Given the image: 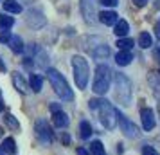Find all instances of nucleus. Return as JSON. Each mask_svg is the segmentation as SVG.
<instances>
[{
	"label": "nucleus",
	"mask_w": 160,
	"mask_h": 155,
	"mask_svg": "<svg viewBox=\"0 0 160 155\" xmlns=\"http://www.w3.org/2000/svg\"><path fill=\"white\" fill-rule=\"evenodd\" d=\"M88 106H90V110L99 112V121H101V125L104 126V128H108V130L115 128L117 110L106 101V99H92V101L88 103Z\"/></svg>",
	"instance_id": "nucleus-1"
},
{
	"label": "nucleus",
	"mask_w": 160,
	"mask_h": 155,
	"mask_svg": "<svg viewBox=\"0 0 160 155\" xmlns=\"http://www.w3.org/2000/svg\"><path fill=\"white\" fill-rule=\"evenodd\" d=\"M47 78H49V81H51V85H52V89H54V92H56V94H58L61 99H65V101H70V99L74 97V94H72V90H70V87H68L67 80L58 72V70H54V69H49V70H47Z\"/></svg>",
	"instance_id": "nucleus-2"
},
{
	"label": "nucleus",
	"mask_w": 160,
	"mask_h": 155,
	"mask_svg": "<svg viewBox=\"0 0 160 155\" xmlns=\"http://www.w3.org/2000/svg\"><path fill=\"white\" fill-rule=\"evenodd\" d=\"M72 69H74V80H76V85L78 89H87L88 83V76H90V70H88V63L83 56H74L72 58Z\"/></svg>",
	"instance_id": "nucleus-3"
},
{
	"label": "nucleus",
	"mask_w": 160,
	"mask_h": 155,
	"mask_svg": "<svg viewBox=\"0 0 160 155\" xmlns=\"http://www.w3.org/2000/svg\"><path fill=\"white\" fill-rule=\"evenodd\" d=\"M110 80H112V70L108 65H99L95 69V78L92 90L95 94H106L110 89Z\"/></svg>",
	"instance_id": "nucleus-4"
},
{
	"label": "nucleus",
	"mask_w": 160,
	"mask_h": 155,
	"mask_svg": "<svg viewBox=\"0 0 160 155\" xmlns=\"http://www.w3.org/2000/svg\"><path fill=\"white\" fill-rule=\"evenodd\" d=\"M115 96L121 105H130L131 103V81L124 76V74H117L115 76Z\"/></svg>",
	"instance_id": "nucleus-5"
},
{
	"label": "nucleus",
	"mask_w": 160,
	"mask_h": 155,
	"mask_svg": "<svg viewBox=\"0 0 160 155\" xmlns=\"http://www.w3.org/2000/svg\"><path fill=\"white\" fill-rule=\"evenodd\" d=\"M36 135H38V139L42 141L43 144H51L52 128L49 126V123H47L45 119H38L36 121Z\"/></svg>",
	"instance_id": "nucleus-6"
},
{
	"label": "nucleus",
	"mask_w": 160,
	"mask_h": 155,
	"mask_svg": "<svg viewBox=\"0 0 160 155\" xmlns=\"http://www.w3.org/2000/svg\"><path fill=\"white\" fill-rule=\"evenodd\" d=\"M117 121H119V125H121V130L124 132V135H128V137H135V135H137V126L133 125L130 119L124 117L121 112H117Z\"/></svg>",
	"instance_id": "nucleus-7"
},
{
	"label": "nucleus",
	"mask_w": 160,
	"mask_h": 155,
	"mask_svg": "<svg viewBox=\"0 0 160 155\" xmlns=\"http://www.w3.org/2000/svg\"><path fill=\"white\" fill-rule=\"evenodd\" d=\"M140 117H142V128L144 130H153L155 128V114H153L151 108H142Z\"/></svg>",
	"instance_id": "nucleus-8"
},
{
	"label": "nucleus",
	"mask_w": 160,
	"mask_h": 155,
	"mask_svg": "<svg viewBox=\"0 0 160 155\" xmlns=\"http://www.w3.org/2000/svg\"><path fill=\"white\" fill-rule=\"evenodd\" d=\"M81 11L87 20H92L95 16V8H94V0H81Z\"/></svg>",
	"instance_id": "nucleus-9"
},
{
	"label": "nucleus",
	"mask_w": 160,
	"mask_h": 155,
	"mask_svg": "<svg viewBox=\"0 0 160 155\" xmlns=\"http://www.w3.org/2000/svg\"><path fill=\"white\" fill-rule=\"evenodd\" d=\"M99 20L104 25H115L117 20H119V15H117L115 11H102L101 15H99Z\"/></svg>",
	"instance_id": "nucleus-10"
},
{
	"label": "nucleus",
	"mask_w": 160,
	"mask_h": 155,
	"mask_svg": "<svg viewBox=\"0 0 160 155\" xmlns=\"http://www.w3.org/2000/svg\"><path fill=\"white\" fill-rule=\"evenodd\" d=\"M131 59H133V56H131V52H130V51H119V52H117V56H115L117 65H121V67L130 65Z\"/></svg>",
	"instance_id": "nucleus-11"
},
{
	"label": "nucleus",
	"mask_w": 160,
	"mask_h": 155,
	"mask_svg": "<svg viewBox=\"0 0 160 155\" xmlns=\"http://www.w3.org/2000/svg\"><path fill=\"white\" fill-rule=\"evenodd\" d=\"M52 121H54V125L58 126V128H65L67 125H68V117H67L65 112H54V116H52Z\"/></svg>",
	"instance_id": "nucleus-12"
},
{
	"label": "nucleus",
	"mask_w": 160,
	"mask_h": 155,
	"mask_svg": "<svg viewBox=\"0 0 160 155\" xmlns=\"http://www.w3.org/2000/svg\"><path fill=\"white\" fill-rule=\"evenodd\" d=\"M128 31H130V25H128V22H126V20H117L115 31H113V33L117 34V38L126 36V34H128Z\"/></svg>",
	"instance_id": "nucleus-13"
},
{
	"label": "nucleus",
	"mask_w": 160,
	"mask_h": 155,
	"mask_svg": "<svg viewBox=\"0 0 160 155\" xmlns=\"http://www.w3.org/2000/svg\"><path fill=\"white\" fill-rule=\"evenodd\" d=\"M4 11H8V13H20L22 11V6L16 2V0H4Z\"/></svg>",
	"instance_id": "nucleus-14"
},
{
	"label": "nucleus",
	"mask_w": 160,
	"mask_h": 155,
	"mask_svg": "<svg viewBox=\"0 0 160 155\" xmlns=\"http://www.w3.org/2000/svg\"><path fill=\"white\" fill-rule=\"evenodd\" d=\"M8 44H9V47H11V51H13V52H22V51H23V42H22V38L11 36Z\"/></svg>",
	"instance_id": "nucleus-15"
},
{
	"label": "nucleus",
	"mask_w": 160,
	"mask_h": 155,
	"mask_svg": "<svg viewBox=\"0 0 160 155\" xmlns=\"http://www.w3.org/2000/svg\"><path fill=\"white\" fill-rule=\"evenodd\" d=\"M29 83H31V89L34 90V92H40L42 90V85H43V78L38 76V74H31Z\"/></svg>",
	"instance_id": "nucleus-16"
},
{
	"label": "nucleus",
	"mask_w": 160,
	"mask_h": 155,
	"mask_svg": "<svg viewBox=\"0 0 160 155\" xmlns=\"http://www.w3.org/2000/svg\"><path fill=\"white\" fill-rule=\"evenodd\" d=\"M13 83H15V87H16L18 90H20L22 94H25V92H27V85H25V81H23V78H22V76H20L18 72H15V74H13Z\"/></svg>",
	"instance_id": "nucleus-17"
},
{
	"label": "nucleus",
	"mask_w": 160,
	"mask_h": 155,
	"mask_svg": "<svg viewBox=\"0 0 160 155\" xmlns=\"http://www.w3.org/2000/svg\"><path fill=\"white\" fill-rule=\"evenodd\" d=\"M138 45L142 47V49H148V47H151L153 45V38L149 33H140V36H138Z\"/></svg>",
	"instance_id": "nucleus-18"
},
{
	"label": "nucleus",
	"mask_w": 160,
	"mask_h": 155,
	"mask_svg": "<svg viewBox=\"0 0 160 155\" xmlns=\"http://www.w3.org/2000/svg\"><path fill=\"white\" fill-rule=\"evenodd\" d=\"M15 25V18L13 16H8V15H0V29L8 31L9 27Z\"/></svg>",
	"instance_id": "nucleus-19"
},
{
	"label": "nucleus",
	"mask_w": 160,
	"mask_h": 155,
	"mask_svg": "<svg viewBox=\"0 0 160 155\" xmlns=\"http://www.w3.org/2000/svg\"><path fill=\"white\" fill-rule=\"evenodd\" d=\"M2 146H4V150H2V152H8V153H15V152H16V142H15V139H13V137L4 139Z\"/></svg>",
	"instance_id": "nucleus-20"
},
{
	"label": "nucleus",
	"mask_w": 160,
	"mask_h": 155,
	"mask_svg": "<svg viewBox=\"0 0 160 155\" xmlns=\"http://www.w3.org/2000/svg\"><path fill=\"white\" fill-rule=\"evenodd\" d=\"M117 47H119V51H130L133 47V40L131 38H119L117 40Z\"/></svg>",
	"instance_id": "nucleus-21"
},
{
	"label": "nucleus",
	"mask_w": 160,
	"mask_h": 155,
	"mask_svg": "<svg viewBox=\"0 0 160 155\" xmlns=\"http://www.w3.org/2000/svg\"><path fill=\"white\" fill-rule=\"evenodd\" d=\"M90 155H104V146L101 141H94L90 144Z\"/></svg>",
	"instance_id": "nucleus-22"
},
{
	"label": "nucleus",
	"mask_w": 160,
	"mask_h": 155,
	"mask_svg": "<svg viewBox=\"0 0 160 155\" xmlns=\"http://www.w3.org/2000/svg\"><path fill=\"white\" fill-rule=\"evenodd\" d=\"M79 130H81V137H83V139H88V137L92 135V126H90V123H87V121L81 123Z\"/></svg>",
	"instance_id": "nucleus-23"
},
{
	"label": "nucleus",
	"mask_w": 160,
	"mask_h": 155,
	"mask_svg": "<svg viewBox=\"0 0 160 155\" xmlns=\"http://www.w3.org/2000/svg\"><path fill=\"white\" fill-rule=\"evenodd\" d=\"M4 121H6V125L11 126L13 130H18V128H20V125H18V121L15 119L13 114H6V116H4Z\"/></svg>",
	"instance_id": "nucleus-24"
},
{
	"label": "nucleus",
	"mask_w": 160,
	"mask_h": 155,
	"mask_svg": "<svg viewBox=\"0 0 160 155\" xmlns=\"http://www.w3.org/2000/svg\"><path fill=\"white\" fill-rule=\"evenodd\" d=\"M142 155H158V152H157L153 146H144V150H142Z\"/></svg>",
	"instance_id": "nucleus-25"
},
{
	"label": "nucleus",
	"mask_w": 160,
	"mask_h": 155,
	"mask_svg": "<svg viewBox=\"0 0 160 155\" xmlns=\"http://www.w3.org/2000/svg\"><path fill=\"white\" fill-rule=\"evenodd\" d=\"M102 6H106V8H113V6H117L119 4V0H101Z\"/></svg>",
	"instance_id": "nucleus-26"
},
{
	"label": "nucleus",
	"mask_w": 160,
	"mask_h": 155,
	"mask_svg": "<svg viewBox=\"0 0 160 155\" xmlns=\"http://www.w3.org/2000/svg\"><path fill=\"white\" fill-rule=\"evenodd\" d=\"M9 31H2V34H0V40H2V42H9Z\"/></svg>",
	"instance_id": "nucleus-27"
},
{
	"label": "nucleus",
	"mask_w": 160,
	"mask_h": 155,
	"mask_svg": "<svg viewBox=\"0 0 160 155\" xmlns=\"http://www.w3.org/2000/svg\"><path fill=\"white\" fill-rule=\"evenodd\" d=\"M133 2H135V6H138V8H142V6L148 4V0H133Z\"/></svg>",
	"instance_id": "nucleus-28"
},
{
	"label": "nucleus",
	"mask_w": 160,
	"mask_h": 155,
	"mask_svg": "<svg viewBox=\"0 0 160 155\" xmlns=\"http://www.w3.org/2000/svg\"><path fill=\"white\" fill-rule=\"evenodd\" d=\"M4 70H6V63H4V59L0 56V72H4Z\"/></svg>",
	"instance_id": "nucleus-29"
},
{
	"label": "nucleus",
	"mask_w": 160,
	"mask_h": 155,
	"mask_svg": "<svg viewBox=\"0 0 160 155\" xmlns=\"http://www.w3.org/2000/svg\"><path fill=\"white\" fill-rule=\"evenodd\" d=\"M78 155H90L87 150H83V148H78Z\"/></svg>",
	"instance_id": "nucleus-30"
},
{
	"label": "nucleus",
	"mask_w": 160,
	"mask_h": 155,
	"mask_svg": "<svg viewBox=\"0 0 160 155\" xmlns=\"http://www.w3.org/2000/svg\"><path fill=\"white\" fill-rule=\"evenodd\" d=\"M155 31H157V36H158V38H160V22H158V23H157V27H155Z\"/></svg>",
	"instance_id": "nucleus-31"
},
{
	"label": "nucleus",
	"mask_w": 160,
	"mask_h": 155,
	"mask_svg": "<svg viewBox=\"0 0 160 155\" xmlns=\"http://www.w3.org/2000/svg\"><path fill=\"white\" fill-rule=\"evenodd\" d=\"M2 108H4V103H2V101H0V112H2Z\"/></svg>",
	"instance_id": "nucleus-32"
},
{
	"label": "nucleus",
	"mask_w": 160,
	"mask_h": 155,
	"mask_svg": "<svg viewBox=\"0 0 160 155\" xmlns=\"http://www.w3.org/2000/svg\"><path fill=\"white\" fill-rule=\"evenodd\" d=\"M0 155H4V152H2V150H0Z\"/></svg>",
	"instance_id": "nucleus-33"
}]
</instances>
